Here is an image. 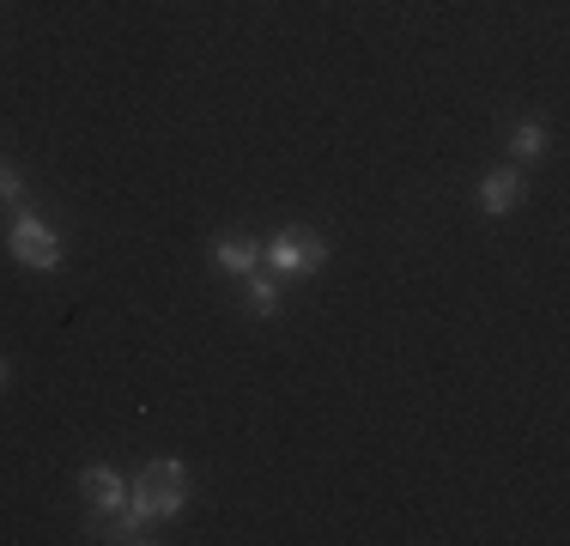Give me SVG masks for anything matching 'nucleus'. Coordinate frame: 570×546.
I'll list each match as a JSON object with an SVG mask.
<instances>
[{
  "instance_id": "3",
  "label": "nucleus",
  "mask_w": 570,
  "mask_h": 546,
  "mask_svg": "<svg viewBox=\"0 0 570 546\" xmlns=\"http://www.w3.org/2000/svg\"><path fill=\"white\" fill-rule=\"evenodd\" d=\"M7 250H12V262H19V267H37V273H56V267H61V237H56V225H49L43 213H31V207L12 213Z\"/></svg>"
},
{
  "instance_id": "5",
  "label": "nucleus",
  "mask_w": 570,
  "mask_h": 546,
  "mask_svg": "<svg viewBox=\"0 0 570 546\" xmlns=\"http://www.w3.org/2000/svg\"><path fill=\"white\" fill-rule=\"evenodd\" d=\"M522 195H528V176H522V164H510V170H485L480 176V188H473V201H480V213H492V218H504L522 207Z\"/></svg>"
},
{
  "instance_id": "7",
  "label": "nucleus",
  "mask_w": 570,
  "mask_h": 546,
  "mask_svg": "<svg viewBox=\"0 0 570 546\" xmlns=\"http://www.w3.org/2000/svg\"><path fill=\"white\" fill-rule=\"evenodd\" d=\"M510 158H515V164H540V158H547V128H540V121H515Z\"/></svg>"
},
{
  "instance_id": "1",
  "label": "nucleus",
  "mask_w": 570,
  "mask_h": 546,
  "mask_svg": "<svg viewBox=\"0 0 570 546\" xmlns=\"http://www.w3.org/2000/svg\"><path fill=\"white\" fill-rule=\"evenodd\" d=\"M183 504H188V468L176 456H158L128 480V504H121V510L140 516L146 528H158V523H176Z\"/></svg>"
},
{
  "instance_id": "10",
  "label": "nucleus",
  "mask_w": 570,
  "mask_h": 546,
  "mask_svg": "<svg viewBox=\"0 0 570 546\" xmlns=\"http://www.w3.org/2000/svg\"><path fill=\"white\" fill-rule=\"evenodd\" d=\"M7 377H12V371H7V359H0V389H7Z\"/></svg>"
},
{
  "instance_id": "8",
  "label": "nucleus",
  "mask_w": 570,
  "mask_h": 546,
  "mask_svg": "<svg viewBox=\"0 0 570 546\" xmlns=\"http://www.w3.org/2000/svg\"><path fill=\"white\" fill-rule=\"evenodd\" d=\"M243 292H249V310H255V316H274V310H279V280H249Z\"/></svg>"
},
{
  "instance_id": "6",
  "label": "nucleus",
  "mask_w": 570,
  "mask_h": 546,
  "mask_svg": "<svg viewBox=\"0 0 570 546\" xmlns=\"http://www.w3.org/2000/svg\"><path fill=\"white\" fill-rule=\"evenodd\" d=\"M255 262H262V243H255L249 231H219V237H213V267L230 273V280H249Z\"/></svg>"
},
{
  "instance_id": "9",
  "label": "nucleus",
  "mask_w": 570,
  "mask_h": 546,
  "mask_svg": "<svg viewBox=\"0 0 570 546\" xmlns=\"http://www.w3.org/2000/svg\"><path fill=\"white\" fill-rule=\"evenodd\" d=\"M19 201H24V176L12 164H0V207H19Z\"/></svg>"
},
{
  "instance_id": "4",
  "label": "nucleus",
  "mask_w": 570,
  "mask_h": 546,
  "mask_svg": "<svg viewBox=\"0 0 570 546\" xmlns=\"http://www.w3.org/2000/svg\"><path fill=\"white\" fill-rule=\"evenodd\" d=\"M79 498H86L91 523H104V516H116L121 504H128V480H121L110 461H91V468L79 474Z\"/></svg>"
},
{
  "instance_id": "2",
  "label": "nucleus",
  "mask_w": 570,
  "mask_h": 546,
  "mask_svg": "<svg viewBox=\"0 0 570 546\" xmlns=\"http://www.w3.org/2000/svg\"><path fill=\"white\" fill-rule=\"evenodd\" d=\"M262 262L274 267L279 280H309V273L328 267V243H322V231H309V225H285L262 243Z\"/></svg>"
}]
</instances>
